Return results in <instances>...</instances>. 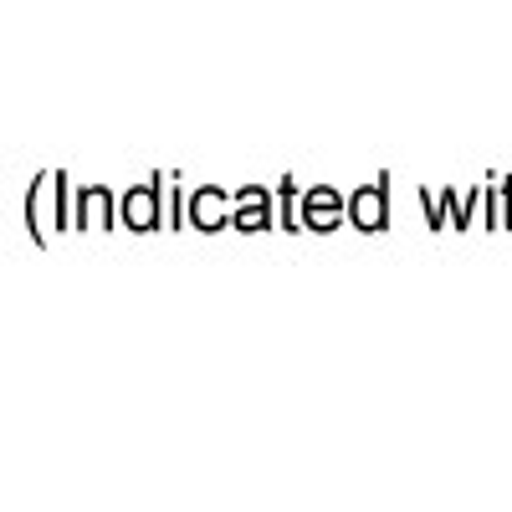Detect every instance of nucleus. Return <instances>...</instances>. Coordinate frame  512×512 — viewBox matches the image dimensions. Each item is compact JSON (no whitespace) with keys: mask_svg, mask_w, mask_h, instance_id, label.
Returning <instances> with one entry per match:
<instances>
[{"mask_svg":"<svg viewBox=\"0 0 512 512\" xmlns=\"http://www.w3.org/2000/svg\"><path fill=\"white\" fill-rule=\"evenodd\" d=\"M354 221H359L364 231H379V226H384V210H379V190H364V195L354 200Z\"/></svg>","mask_w":512,"mask_h":512,"instance_id":"f257e3e1","label":"nucleus"},{"mask_svg":"<svg viewBox=\"0 0 512 512\" xmlns=\"http://www.w3.org/2000/svg\"><path fill=\"white\" fill-rule=\"evenodd\" d=\"M308 205H313V226H333L338 221V195L333 190H313Z\"/></svg>","mask_w":512,"mask_h":512,"instance_id":"f03ea898","label":"nucleus"}]
</instances>
